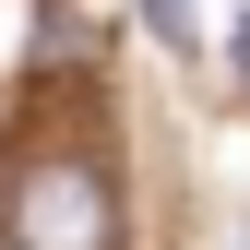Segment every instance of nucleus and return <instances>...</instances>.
Masks as SVG:
<instances>
[{
  "mask_svg": "<svg viewBox=\"0 0 250 250\" xmlns=\"http://www.w3.org/2000/svg\"><path fill=\"white\" fill-rule=\"evenodd\" d=\"M0 238L12 250H119V191L83 143H36L0 179Z\"/></svg>",
  "mask_w": 250,
  "mask_h": 250,
  "instance_id": "1",
  "label": "nucleus"
},
{
  "mask_svg": "<svg viewBox=\"0 0 250 250\" xmlns=\"http://www.w3.org/2000/svg\"><path fill=\"white\" fill-rule=\"evenodd\" d=\"M143 24H155L167 48H191V0H143Z\"/></svg>",
  "mask_w": 250,
  "mask_h": 250,
  "instance_id": "2",
  "label": "nucleus"
},
{
  "mask_svg": "<svg viewBox=\"0 0 250 250\" xmlns=\"http://www.w3.org/2000/svg\"><path fill=\"white\" fill-rule=\"evenodd\" d=\"M238 83H250V24H238Z\"/></svg>",
  "mask_w": 250,
  "mask_h": 250,
  "instance_id": "3",
  "label": "nucleus"
}]
</instances>
